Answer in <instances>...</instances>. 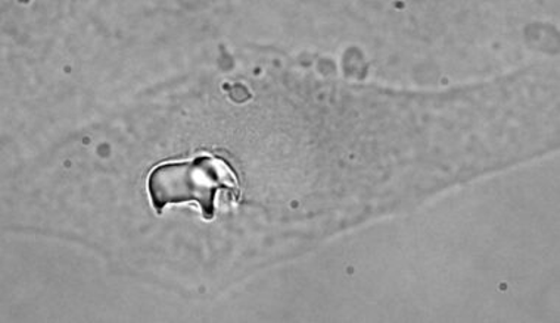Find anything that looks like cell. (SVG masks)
Returning a JSON list of instances; mask_svg holds the SVG:
<instances>
[{
    "label": "cell",
    "instance_id": "obj_1",
    "mask_svg": "<svg viewBox=\"0 0 560 323\" xmlns=\"http://www.w3.org/2000/svg\"><path fill=\"white\" fill-rule=\"evenodd\" d=\"M237 189L240 181L231 165L214 156L159 165L148 177V193L159 215L167 205L195 202L203 219L213 220L219 191L237 194Z\"/></svg>",
    "mask_w": 560,
    "mask_h": 323
}]
</instances>
